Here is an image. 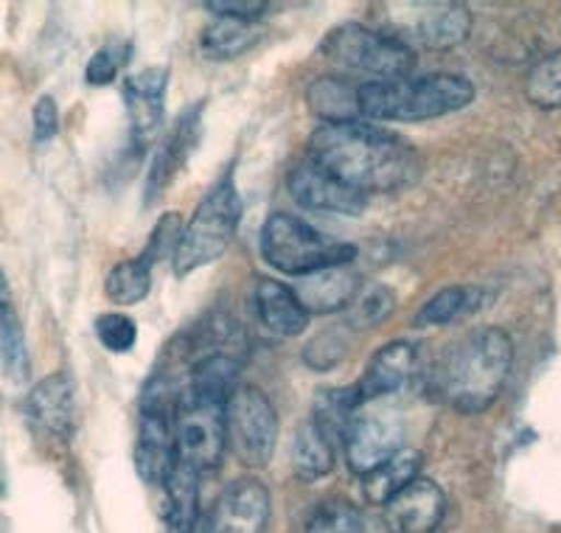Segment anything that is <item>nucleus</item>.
<instances>
[{
  "instance_id": "f257e3e1",
  "label": "nucleus",
  "mask_w": 561,
  "mask_h": 533,
  "mask_svg": "<svg viewBox=\"0 0 561 533\" xmlns=\"http://www.w3.org/2000/svg\"><path fill=\"white\" fill-rule=\"evenodd\" d=\"M307 158L359 194H390L421 178V158L408 140L359 121L323 124L309 140Z\"/></svg>"
},
{
  "instance_id": "f03ea898",
  "label": "nucleus",
  "mask_w": 561,
  "mask_h": 533,
  "mask_svg": "<svg viewBox=\"0 0 561 533\" xmlns=\"http://www.w3.org/2000/svg\"><path fill=\"white\" fill-rule=\"evenodd\" d=\"M514 362V343L497 326L474 329L458 340L433 374V394L455 413L478 416L503 394Z\"/></svg>"
},
{
  "instance_id": "7ed1b4c3",
  "label": "nucleus",
  "mask_w": 561,
  "mask_h": 533,
  "mask_svg": "<svg viewBox=\"0 0 561 533\" xmlns=\"http://www.w3.org/2000/svg\"><path fill=\"white\" fill-rule=\"evenodd\" d=\"M359 115L370 121H430L474 102V84L460 73L365 82L357 88Z\"/></svg>"
},
{
  "instance_id": "20e7f679",
  "label": "nucleus",
  "mask_w": 561,
  "mask_h": 533,
  "mask_svg": "<svg viewBox=\"0 0 561 533\" xmlns=\"http://www.w3.org/2000/svg\"><path fill=\"white\" fill-rule=\"evenodd\" d=\"M239 219H242L239 189L233 183V172H225L222 180H217V185L197 205L192 223L180 234L178 250L172 256L174 273L183 279V275L222 259L237 236Z\"/></svg>"
},
{
  "instance_id": "39448f33",
  "label": "nucleus",
  "mask_w": 561,
  "mask_h": 533,
  "mask_svg": "<svg viewBox=\"0 0 561 533\" xmlns=\"http://www.w3.org/2000/svg\"><path fill=\"white\" fill-rule=\"evenodd\" d=\"M259 248L270 266L284 275H298V279H307L329 266L351 264L357 259L354 245L320 234L318 228L293 214L270 216L262 228Z\"/></svg>"
},
{
  "instance_id": "423d86ee",
  "label": "nucleus",
  "mask_w": 561,
  "mask_h": 533,
  "mask_svg": "<svg viewBox=\"0 0 561 533\" xmlns=\"http://www.w3.org/2000/svg\"><path fill=\"white\" fill-rule=\"evenodd\" d=\"M178 405L180 387L167 376H154L140 401L135 472L147 486L163 489L178 469Z\"/></svg>"
},
{
  "instance_id": "0eeeda50",
  "label": "nucleus",
  "mask_w": 561,
  "mask_h": 533,
  "mask_svg": "<svg viewBox=\"0 0 561 533\" xmlns=\"http://www.w3.org/2000/svg\"><path fill=\"white\" fill-rule=\"evenodd\" d=\"M379 32L390 34L408 48L447 52L466 43L472 34V12L455 0H419V3H388Z\"/></svg>"
},
{
  "instance_id": "6e6552de",
  "label": "nucleus",
  "mask_w": 561,
  "mask_h": 533,
  "mask_svg": "<svg viewBox=\"0 0 561 533\" xmlns=\"http://www.w3.org/2000/svg\"><path fill=\"white\" fill-rule=\"evenodd\" d=\"M323 52L332 63L357 70V73H368L374 77V82L404 79L415 68L413 48H408L390 34L359 26V23H345L325 34Z\"/></svg>"
},
{
  "instance_id": "1a4fd4ad",
  "label": "nucleus",
  "mask_w": 561,
  "mask_h": 533,
  "mask_svg": "<svg viewBox=\"0 0 561 533\" xmlns=\"http://www.w3.org/2000/svg\"><path fill=\"white\" fill-rule=\"evenodd\" d=\"M225 432L239 464L264 469L278 441V416L267 394L253 385H239L225 405Z\"/></svg>"
},
{
  "instance_id": "9d476101",
  "label": "nucleus",
  "mask_w": 561,
  "mask_h": 533,
  "mask_svg": "<svg viewBox=\"0 0 561 533\" xmlns=\"http://www.w3.org/2000/svg\"><path fill=\"white\" fill-rule=\"evenodd\" d=\"M228 446L225 405H210L180 396L178 405V457L197 475L219 469Z\"/></svg>"
},
{
  "instance_id": "9b49d317",
  "label": "nucleus",
  "mask_w": 561,
  "mask_h": 533,
  "mask_svg": "<svg viewBox=\"0 0 561 533\" xmlns=\"http://www.w3.org/2000/svg\"><path fill=\"white\" fill-rule=\"evenodd\" d=\"M404 424L393 410H374V413H359V419L351 427L345 439V461L354 475L365 477L374 469L390 461L402 446Z\"/></svg>"
},
{
  "instance_id": "f8f14e48",
  "label": "nucleus",
  "mask_w": 561,
  "mask_h": 533,
  "mask_svg": "<svg viewBox=\"0 0 561 533\" xmlns=\"http://www.w3.org/2000/svg\"><path fill=\"white\" fill-rule=\"evenodd\" d=\"M270 520V491L262 480H233L205 517L203 533H264Z\"/></svg>"
},
{
  "instance_id": "ddd939ff",
  "label": "nucleus",
  "mask_w": 561,
  "mask_h": 533,
  "mask_svg": "<svg viewBox=\"0 0 561 533\" xmlns=\"http://www.w3.org/2000/svg\"><path fill=\"white\" fill-rule=\"evenodd\" d=\"M199 135H203V102L185 107L174 121V127L169 129L167 138L160 140V147L154 149L147 174V189H144V205H154L163 197V191L174 183L180 169L188 163V158L197 149Z\"/></svg>"
},
{
  "instance_id": "4468645a",
  "label": "nucleus",
  "mask_w": 561,
  "mask_h": 533,
  "mask_svg": "<svg viewBox=\"0 0 561 533\" xmlns=\"http://www.w3.org/2000/svg\"><path fill=\"white\" fill-rule=\"evenodd\" d=\"M287 189L295 203L304 205L307 211H320V214L357 216L368 205L365 194L345 185L332 172H325L323 166L314 163L312 158H304L289 172Z\"/></svg>"
},
{
  "instance_id": "2eb2a0df",
  "label": "nucleus",
  "mask_w": 561,
  "mask_h": 533,
  "mask_svg": "<svg viewBox=\"0 0 561 533\" xmlns=\"http://www.w3.org/2000/svg\"><path fill=\"white\" fill-rule=\"evenodd\" d=\"M447 517V495L430 477H415L382 506L390 533H435Z\"/></svg>"
},
{
  "instance_id": "dca6fc26",
  "label": "nucleus",
  "mask_w": 561,
  "mask_h": 533,
  "mask_svg": "<svg viewBox=\"0 0 561 533\" xmlns=\"http://www.w3.org/2000/svg\"><path fill=\"white\" fill-rule=\"evenodd\" d=\"M26 419L39 439L68 444L77 430V399L65 374H51L32 387L26 399Z\"/></svg>"
},
{
  "instance_id": "f3484780",
  "label": "nucleus",
  "mask_w": 561,
  "mask_h": 533,
  "mask_svg": "<svg viewBox=\"0 0 561 533\" xmlns=\"http://www.w3.org/2000/svg\"><path fill=\"white\" fill-rule=\"evenodd\" d=\"M169 68H144L124 82V102H127L129 127H133L135 147H147L149 140L163 127V104H167Z\"/></svg>"
},
{
  "instance_id": "a211bd4d",
  "label": "nucleus",
  "mask_w": 561,
  "mask_h": 533,
  "mask_svg": "<svg viewBox=\"0 0 561 533\" xmlns=\"http://www.w3.org/2000/svg\"><path fill=\"white\" fill-rule=\"evenodd\" d=\"M415 371V345L408 340H393L382 345L370 356L363 371V379L357 382V394L365 405L396 396L410 382Z\"/></svg>"
},
{
  "instance_id": "6ab92c4d",
  "label": "nucleus",
  "mask_w": 561,
  "mask_h": 533,
  "mask_svg": "<svg viewBox=\"0 0 561 533\" xmlns=\"http://www.w3.org/2000/svg\"><path fill=\"white\" fill-rule=\"evenodd\" d=\"M239 371L242 360L222 351H205L194 356L188 379L180 387V396L197 401H210V405H228L233 390L239 387Z\"/></svg>"
},
{
  "instance_id": "aec40b11",
  "label": "nucleus",
  "mask_w": 561,
  "mask_h": 533,
  "mask_svg": "<svg viewBox=\"0 0 561 533\" xmlns=\"http://www.w3.org/2000/svg\"><path fill=\"white\" fill-rule=\"evenodd\" d=\"M295 295L309 315L312 311L329 315V311L348 309L359 295V275L357 270H351V264L329 266V270H320V273H312L300 281Z\"/></svg>"
},
{
  "instance_id": "412c9836",
  "label": "nucleus",
  "mask_w": 561,
  "mask_h": 533,
  "mask_svg": "<svg viewBox=\"0 0 561 533\" xmlns=\"http://www.w3.org/2000/svg\"><path fill=\"white\" fill-rule=\"evenodd\" d=\"M255 309L264 326L280 337H298L309 326V311L304 309L295 290L273 279L255 281Z\"/></svg>"
},
{
  "instance_id": "4be33fe9",
  "label": "nucleus",
  "mask_w": 561,
  "mask_h": 533,
  "mask_svg": "<svg viewBox=\"0 0 561 533\" xmlns=\"http://www.w3.org/2000/svg\"><path fill=\"white\" fill-rule=\"evenodd\" d=\"M365 410V401L359 399L357 385L351 387H329L320 390L312 407V424L332 446H343L348 439L351 427Z\"/></svg>"
},
{
  "instance_id": "5701e85b",
  "label": "nucleus",
  "mask_w": 561,
  "mask_h": 533,
  "mask_svg": "<svg viewBox=\"0 0 561 533\" xmlns=\"http://www.w3.org/2000/svg\"><path fill=\"white\" fill-rule=\"evenodd\" d=\"M32 371L26 349V334L14 311L12 293H9L7 275L0 270V374L12 382H23Z\"/></svg>"
},
{
  "instance_id": "b1692460",
  "label": "nucleus",
  "mask_w": 561,
  "mask_h": 533,
  "mask_svg": "<svg viewBox=\"0 0 561 533\" xmlns=\"http://www.w3.org/2000/svg\"><path fill=\"white\" fill-rule=\"evenodd\" d=\"M485 304V293L480 286H447L435 293L415 315V326L433 329V326H449L469 318Z\"/></svg>"
},
{
  "instance_id": "393cba45",
  "label": "nucleus",
  "mask_w": 561,
  "mask_h": 533,
  "mask_svg": "<svg viewBox=\"0 0 561 533\" xmlns=\"http://www.w3.org/2000/svg\"><path fill=\"white\" fill-rule=\"evenodd\" d=\"M259 39H262L259 20L217 18L203 32V52L210 59L228 63V59H237L242 54H248Z\"/></svg>"
},
{
  "instance_id": "a878e982",
  "label": "nucleus",
  "mask_w": 561,
  "mask_h": 533,
  "mask_svg": "<svg viewBox=\"0 0 561 533\" xmlns=\"http://www.w3.org/2000/svg\"><path fill=\"white\" fill-rule=\"evenodd\" d=\"M309 107L314 115L325 121V124H351L359 115V95L357 88H351L345 79L323 77L312 82L307 90Z\"/></svg>"
},
{
  "instance_id": "bb28decb",
  "label": "nucleus",
  "mask_w": 561,
  "mask_h": 533,
  "mask_svg": "<svg viewBox=\"0 0 561 533\" xmlns=\"http://www.w3.org/2000/svg\"><path fill=\"white\" fill-rule=\"evenodd\" d=\"M167 491V522L169 533H192L197 522V502H199V475L188 466L178 464L169 483L163 486Z\"/></svg>"
},
{
  "instance_id": "cd10ccee",
  "label": "nucleus",
  "mask_w": 561,
  "mask_h": 533,
  "mask_svg": "<svg viewBox=\"0 0 561 533\" xmlns=\"http://www.w3.org/2000/svg\"><path fill=\"white\" fill-rule=\"evenodd\" d=\"M419 472H421V452L399 450L390 461H385L379 469H374L370 475L363 477L365 497H368L370 502L385 506L396 491H402L410 480H415Z\"/></svg>"
},
{
  "instance_id": "c85d7f7f",
  "label": "nucleus",
  "mask_w": 561,
  "mask_h": 533,
  "mask_svg": "<svg viewBox=\"0 0 561 533\" xmlns=\"http://www.w3.org/2000/svg\"><path fill=\"white\" fill-rule=\"evenodd\" d=\"M334 469V446L318 432L312 421L300 424L293 444V472L298 480L314 483Z\"/></svg>"
},
{
  "instance_id": "c756f323",
  "label": "nucleus",
  "mask_w": 561,
  "mask_h": 533,
  "mask_svg": "<svg viewBox=\"0 0 561 533\" xmlns=\"http://www.w3.org/2000/svg\"><path fill=\"white\" fill-rule=\"evenodd\" d=\"M149 290H152V264L144 256L118 261L104 279V293L118 306L140 304L149 295Z\"/></svg>"
},
{
  "instance_id": "7c9ffc66",
  "label": "nucleus",
  "mask_w": 561,
  "mask_h": 533,
  "mask_svg": "<svg viewBox=\"0 0 561 533\" xmlns=\"http://www.w3.org/2000/svg\"><path fill=\"white\" fill-rule=\"evenodd\" d=\"M525 95L539 110H561V52L539 59L525 79Z\"/></svg>"
},
{
  "instance_id": "2f4dec72",
  "label": "nucleus",
  "mask_w": 561,
  "mask_h": 533,
  "mask_svg": "<svg viewBox=\"0 0 561 533\" xmlns=\"http://www.w3.org/2000/svg\"><path fill=\"white\" fill-rule=\"evenodd\" d=\"M307 533H368L363 511L348 500H325L312 511Z\"/></svg>"
},
{
  "instance_id": "473e14b6",
  "label": "nucleus",
  "mask_w": 561,
  "mask_h": 533,
  "mask_svg": "<svg viewBox=\"0 0 561 533\" xmlns=\"http://www.w3.org/2000/svg\"><path fill=\"white\" fill-rule=\"evenodd\" d=\"M96 337L99 343L113 354H129L138 343V324L124 311H107L96 318Z\"/></svg>"
},
{
  "instance_id": "72a5a7b5",
  "label": "nucleus",
  "mask_w": 561,
  "mask_h": 533,
  "mask_svg": "<svg viewBox=\"0 0 561 533\" xmlns=\"http://www.w3.org/2000/svg\"><path fill=\"white\" fill-rule=\"evenodd\" d=\"M393 304L396 298L388 286H374L368 293L357 295V300L351 304V320H354V326H359V329H370V326H377L379 320L388 318Z\"/></svg>"
},
{
  "instance_id": "f704fd0d",
  "label": "nucleus",
  "mask_w": 561,
  "mask_h": 533,
  "mask_svg": "<svg viewBox=\"0 0 561 533\" xmlns=\"http://www.w3.org/2000/svg\"><path fill=\"white\" fill-rule=\"evenodd\" d=\"M127 54L129 48L122 43L99 48V52L90 57L88 68H84V79H88V84H93V88H104V84L113 82V79L118 77L122 65L127 63Z\"/></svg>"
},
{
  "instance_id": "c9c22d12",
  "label": "nucleus",
  "mask_w": 561,
  "mask_h": 533,
  "mask_svg": "<svg viewBox=\"0 0 561 533\" xmlns=\"http://www.w3.org/2000/svg\"><path fill=\"white\" fill-rule=\"evenodd\" d=\"M345 356V343L340 340L337 334H320L314 337L312 343L304 349V360H307V365H312L314 371H329L334 368L340 360Z\"/></svg>"
},
{
  "instance_id": "e433bc0d",
  "label": "nucleus",
  "mask_w": 561,
  "mask_h": 533,
  "mask_svg": "<svg viewBox=\"0 0 561 533\" xmlns=\"http://www.w3.org/2000/svg\"><path fill=\"white\" fill-rule=\"evenodd\" d=\"M180 234H183V230H180L178 214H167L158 223V228L152 230V239H149L147 250H144L140 256H144V259H147L149 264L154 266V261H158L160 256H169V253H172V248L178 250Z\"/></svg>"
},
{
  "instance_id": "4c0bfd02",
  "label": "nucleus",
  "mask_w": 561,
  "mask_h": 533,
  "mask_svg": "<svg viewBox=\"0 0 561 533\" xmlns=\"http://www.w3.org/2000/svg\"><path fill=\"white\" fill-rule=\"evenodd\" d=\"M32 121L34 140H37V144H48V140L59 133V110L51 95H39L37 104H34L32 110Z\"/></svg>"
},
{
  "instance_id": "58836bf2",
  "label": "nucleus",
  "mask_w": 561,
  "mask_h": 533,
  "mask_svg": "<svg viewBox=\"0 0 561 533\" xmlns=\"http://www.w3.org/2000/svg\"><path fill=\"white\" fill-rule=\"evenodd\" d=\"M208 12H214L217 18H237V20H262V14L267 12V3L262 0H208L205 3Z\"/></svg>"
}]
</instances>
